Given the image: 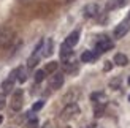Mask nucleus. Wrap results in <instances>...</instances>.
<instances>
[{"label": "nucleus", "instance_id": "1", "mask_svg": "<svg viewBox=\"0 0 130 128\" xmlns=\"http://www.w3.org/2000/svg\"><path fill=\"white\" fill-rule=\"evenodd\" d=\"M76 114H79V108H78L76 103H70V104H67V106L62 109L60 119H62V120H70V119H73Z\"/></svg>", "mask_w": 130, "mask_h": 128}, {"label": "nucleus", "instance_id": "2", "mask_svg": "<svg viewBox=\"0 0 130 128\" xmlns=\"http://www.w3.org/2000/svg\"><path fill=\"white\" fill-rule=\"evenodd\" d=\"M113 46L114 44H113V41L109 40V38L102 36L100 40L95 43V54H103V52H106V51H109Z\"/></svg>", "mask_w": 130, "mask_h": 128}, {"label": "nucleus", "instance_id": "3", "mask_svg": "<svg viewBox=\"0 0 130 128\" xmlns=\"http://www.w3.org/2000/svg\"><path fill=\"white\" fill-rule=\"evenodd\" d=\"M13 30L10 27H0V48H5L6 44H10L13 41Z\"/></svg>", "mask_w": 130, "mask_h": 128}, {"label": "nucleus", "instance_id": "4", "mask_svg": "<svg viewBox=\"0 0 130 128\" xmlns=\"http://www.w3.org/2000/svg\"><path fill=\"white\" fill-rule=\"evenodd\" d=\"M63 86V74L62 73H53V76L49 78V87L53 90H57Z\"/></svg>", "mask_w": 130, "mask_h": 128}, {"label": "nucleus", "instance_id": "5", "mask_svg": "<svg viewBox=\"0 0 130 128\" xmlns=\"http://www.w3.org/2000/svg\"><path fill=\"white\" fill-rule=\"evenodd\" d=\"M22 108V90L19 89L13 93V98H11V109L13 111H19Z\"/></svg>", "mask_w": 130, "mask_h": 128}, {"label": "nucleus", "instance_id": "6", "mask_svg": "<svg viewBox=\"0 0 130 128\" xmlns=\"http://www.w3.org/2000/svg\"><path fill=\"white\" fill-rule=\"evenodd\" d=\"M130 30V25H128V22L127 21H124V22H121L118 27L114 29V38H122V36H125L127 35V32Z\"/></svg>", "mask_w": 130, "mask_h": 128}, {"label": "nucleus", "instance_id": "7", "mask_svg": "<svg viewBox=\"0 0 130 128\" xmlns=\"http://www.w3.org/2000/svg\"><path fill=\"white\" fill-rule=\"evenodd\" d=\"M97 14H99V5L89 3V5L84 6V16L86 17H95Z\"/></svg>", "mask_w": 130, "mask_h": 128}, {"label": "nucleus", "instance_id": "8", "mask_svg": "<svg viewBox=\"0 0 130 128\" xmlns=\"http://www.w3.org/2000/svg\"><path fill=\"white\" fill-rule=\"evenodd\" d=\"M78 41H79V30H75L71 32V33L67 36V40H65V44H68L70 48H73L78 44Z\"/></svg>", "mask_w": 130, "mask_h": 128}, {"label": "nucleus", "instance_id": "9", "mask_svg": "<svg viewBox=\"0 0 130 128\" xmlns=\"http://www.w3.org/2000/svg\"><path fill=\"white\" fill-rule=\"evenodd\" d=\"M124 5H127V0H109L106 3V10L111 11V10H118V8H122Z\"/></svg>", "mask_w": 130, "mask_h": 128}, {"label": "nucleus", "instance_id": "10", "mask_svg": "<svg viewBox=\"0 0 130 128\" xmlns=\"http://www.w3.org/2000/svg\"><path fill=\"white\" fill-rule=\"evenodd\" d=\"M114 63H116V65H119V67H125L127 63H128L127 55L125 54H116L114 55Z\"/></svg>", "mask_w": 130, "mask_h": 128}, {"label": "nucleus", "instance_id": "11", "mask_svg": "<svg viewBox=\"0 0 130 128\" xmlns=\"http://www.w3.org/2000/svg\"><path fill=\"white\" fill-rule=\"evenodd\" d=\"M57 68H59V63L57 62H49V63H46V67H44L43 71L46 74H53V73L57 71Z\"/></svg>", "mask_w": 130, "mask_h": 128}, {"label": "nucleus", "instance_id": "12", "mask_svg": "<svg viewBox=\"0 0 130 128\" xmlns=\"http://www.w3.org/2000/svg\"><path fill=\"white\" fill-rule=\"evenodd\" d=\"M95 57H97L95 52H92V51H86V52H83V55H81V62L89 63V62H92Z\"/></svg>", "mask_w": 130, "mask_h": 128}, {"label": "nucleus", "instance_id": "13", "mask_svg": "<svg viewBox=\"0 0 130 128\" xmlns=\"http://www.w3.org/2000/svg\"><path fill=\"white\" fill-rule=\"evenodd\" d=\"M71 55V48L68 46V44H62V46H60V57H62V59L65 60V59H68V57Z\"/></svg>", "mask_w": 130, "mask_h": 128}, {"label": "nucleus", "instance_id": "14", "mask_svg": "<svg viewBox=\"0 0 130 128\" xmlns=\"http://www.w3.org/2000/svg\"><path fill=\"white\" fill-rule=\"evenodd\" d=\"M92 98L94 101H97V104H105V101H106V97H105V93H102V92H99V93H92Z\"/></svg>", "mask_w": 130, "mask_h": 128}, {"label": "nucleus", "instance_id": "15", "mask_svg": "<svg viewBox=\"0 0 130 128\" xmlns=\"http://www.w3.org/2000/svg\"><path fill=\"white\" fill-rule=\"evenodd\" d=\"M38 60H40V54H38V52H34V54H32V57L29 59V62H27V67H29V68H34L37 63H38Z\"/></svg>", "mask_w": 130, "mask_h": 128}, {"label": "nucleus", "instance_id": "16", "mask_svg": "<svg viewBox=\"0 0 130 128\" xmlns=\"http://www.w3.org/2000/svg\"><path fill=\"white\" fill-rule=\"evenodd\" d=\"M103 112H105V104H95V108H94V116L95 117H102Z\"/></svg>", "mask_w": 130, "mask_h": 128}, {"label": "nucleus", "instance_id": "17", "mask_svg": "<svg viewBox=\"0 0 130 128\" xmlns=\"http://www.w3.org/2000/svg\"><path fill=\"white\" fill-rule=\"evenodd\" d=\"M16 79L19 82H25V79H27V74H25V70L24 68H18V76Z\"/></svg>", "mask_w": 130, "mask_h": 128}, {"label": "nucleus", "instance_id": "18", "mask_svg": "<svg viewBox=\"0 0 130 128\" xmlns=\"http://www.w3.org/2000/svg\"><path fill=\"white\" fill-rule=\"evenodd\" d=\"M44 76H46V73H44L43 70H38V71H35V74H34V79H35V82L38 84V82H41L44 79Z\"/></svg>", "mask_w": 130, "mask_h": 128}, {"label": "nucleus", "instance_id": "19", "mask_svg": "<svg viewBox=\"0 0 130 128\" xmlns=\"http://www.w3.org/2000/svg\"><path fill=\"white\" fill-rule=\"evenodd\" d=\"M46 44H48V46H46V49L43 51V55H51V54H53V41L48 40Z\"/></svg>", "mask_w": 130, "mask_h": 128}, {"label": "nucleus", "instance_id": "20", "mask_svg": "<svg viewBox=\"0 0 130 128\" xmlns=\"http://www.w3.org/2000/svg\"><path fill=\"white\" fill-rule=\"evenodd\" d=\"M44 106V101H37V103L32 106V112H37V111H40L41 108Z\"/></svg>", "mask_w": 130, "mask_h": 128}, {"label": "nucleus", "instance_id": "21", "mask_svg": "<svg viewBox=\"0 0 130 128\" xmlns=\"http://www.w3.org/2000/svg\"><path fill=\"white\" fill-rule=\"evenodd\" d=\"M37 126H38V120L37 119H34V120L29 122V128H37Z\"/></svg>", "mask_w": 130, "mask_h": 128}, {"label": "nucleus", "instance_id": "22", "mask_svg": "<svg viewBox=\"0 0 130 128\" xmlns=\"http://www.w3.org/2000/svg\"><path fill=\"white\" fill-rule=\"evenodd\" d=\"M5 104H6L5 97H3V95H0V109H3V108H5Z\"/></svg>", "mask_w": 130, "mask_h": 128}, {"label": "nucleus", "instance_id": "23", "mask_svg": "<svg viewBox=\"0 0 130 128\" xmlns=\"http://www.w3.org/2000/svg\"><path fill=\"white\" fill-rule=\"evenodd\" d=\"M113 68V63L111 62H105V71H109Z\"/></svg>", "mask_w": 130, "mask_h": 128}, {"label": "nucleus", "instance_id": "24", "mask_svg": "<svg viewBox=\"0 0 130 128\" xmlns=\"http://www.w3.org/2000/svg\"><path fill=\"white\" fill-rule=\"evenodd\" d=\"M2 122H3V117H2V116H0V123H2Z\"/></svg>", "mask_w": 130, "mask_h": 128}, {"label": "nucleus", "instance_id": "25", "mask_svg": "<svg viewBox=\"0 0 130 128\" xmlns=\"http://www.w3.org/2000/svg\"><path fill=\"white\" fill-rule=\"evenodd\" d=\"M128 86H130V78H128Z\"/></svg>", "mask_w": 130, "mask_h": 128}, {"label": "nucleus", "instance_id": "26", "mask_svg": "<svg viewBox=\"0 0 130 128\" xmlns=\"http://www.w3.org/2000/svg\"><path fill=\"white\" fill-rule=\"evenodd\" d=\"M128 101H130V95H128Z\"/></svg>", "mask_w": 130, "mask_h": 128}, {"label": "nucleus", "instance_id": "27", "mask_svg": "<svg viewBox=\"0 0 130 128\" xmlns=\"http://www.w3.org/2000/svg\"><path fill=\"white\" fill-rule=\"evenodd\" d=\"M128 19H130V14H128Z\"/></svg>", "mask_w": 130, "mask_h": 128}]
</instances>
